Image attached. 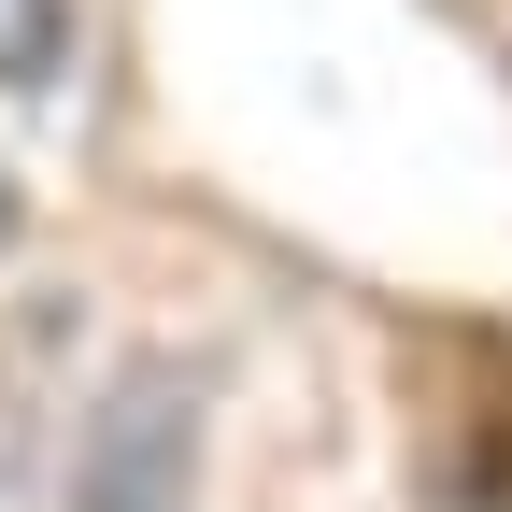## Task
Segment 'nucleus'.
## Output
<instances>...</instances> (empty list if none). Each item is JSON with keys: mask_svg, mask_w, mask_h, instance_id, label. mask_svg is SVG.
<instances>
[{"mask_svg": "<svg viewBox=\"0 0 512 512\" xmlns=\"http://www.w3.org/2000/svg\"><path fill=\"white\" fill-rule=\"evenodd\" d=\"M72 57V0H0V86H43Z\"/></svg>", "mask_w": 512, "mask_h": 512, "instance_id": "f257e3e1", "label": "nucleus"}, {"mask_svg": "<svg viewBox=\"0 0 512 512\" xmlns=\"http://www.w3.org/2000/svg\"><path fill=\"white\" fill-rule=\"evenodd\" d=\"M15 228H29V200H15V171H0V242H15Z\"/></svg>", "mask_w": 512, "mask_h": 512, "instance_id": "f03ea898", "label": "nucleus"}]
</instances>
